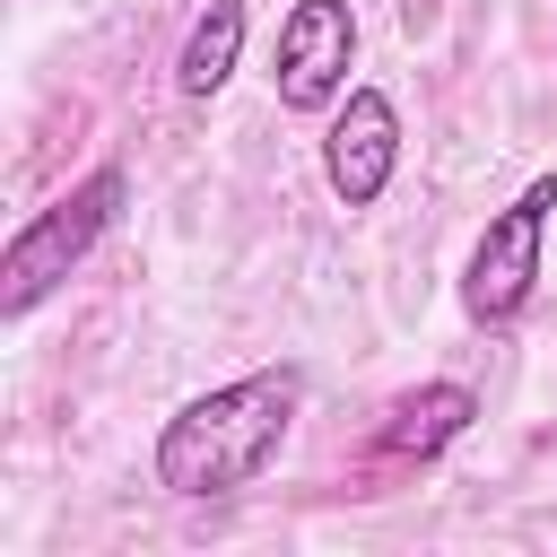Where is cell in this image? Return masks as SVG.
Listing matches in <instances>:
<instances>
[{
  "mask_svg": "<svg viewBox=\"0 0 557 557\" xmlns=\"http://www.w3.org/2000/svg\"><path fill=\"white\" fill-rule=\"evenodd\" d=\"M296 409H305V374L296 366H261V374H235L218 392H191L157 426V487L183 496V505H209V496L252 487L278 461Z\"/></svg>",
  "mask_w": 557,
  "mask_h": 557,
  "instance_id": "obj_1",
  "label": "cell"
},
{
  "mask_svg": "<svg viewBox=\"0 0 557 557\" xmlns=\"http://www.w3.org/2000/svg\"><path fill=\"white\" fill-rule=\"evenodd\" d=\"M122 200H131V174H122V165H96V174H78L61 200H44V209L9 235V252H0V313L26 322V313L104 244V226L122 218Z\"/></svg>",
  "mask_w": 557,
  "mask_h": 557,
  "instance_id": "obj_2",
  "label": "cell"
},
{
  "mask_svg": "<svg viewBox=\"0 0 557 557\" xmlns=\"http://www.w3.org/2000/svg\"><path fill=\"white\" fill-rule=\"evenodd\" d=\"M548 218H557V174L522 183L470 244V270H461V313L479 331H513L540 296V252H548Z\"/></svg>",
  "mask_w": 557,
  "mask_h": 557,
  "instance_id": "obj_3",
  "label": "cell"
},
{
  "mask_svg": "<svg viewBox=\"0 0 557 557\" xmlns=\"http://www.w3.org/2000/svg\"><path fill=\"white\" fill-rule=\"evenodd\" d=\"M357 70V9L348 0H296L278 17V52H270V87L287 113H331L348 96Z\"/></svg>",
  "mask_w": 557,
  "mask_h": 557,
  "instance_id": "obj_4",
  "label": "cell"
},
{
  "mask_svg": "<svg viewBox=\"0 0 557 557\" xmlns=\"http://www.w3.org/2000/svg\"><path fill=\"white\" fill-rule=\"evenodd\" d=\"M400 174V113L383 87H348L331 104V131H322V183L339 209H374Z\"/></svg>",
  "mask_w": 557,
  "mask_h": 557,
  "instance_id": "obj_5",
  "label": "cell"
},
{
  "mask_svg": "<svg viewBox=\"0 0 557 557\" xmlns=\"http://www.w3.org/2000/svg\"><path fill=\"white\" fill-rule=\"evenodd\" d=\"M470 418H479V392H470V383H418V392H400V400L383 409L374 453H383V461H435L444 444L470 435Z\"/></svg>",
  "mask_w": 557,
  "mask_h": 557,
  "instance_id": "obj_6",
  "label": "cell"
},
{
  "mask_svg": "<svg viewBox=\"0 0 557 557\" xmlns=\"http://www.w3.org/2000/svg\"><path fill=\"white\" fill-rule=\"evenodd\" d=\"M235 61H244V0H209V9L191 17L183 52H174V96L209 104V96L235 78Z\"/></svg>",
  "mask_w": 557,
  "mask_h": 557,
  "instance_id": "obj_7",
  "label": "cell"
}]
</instances>
